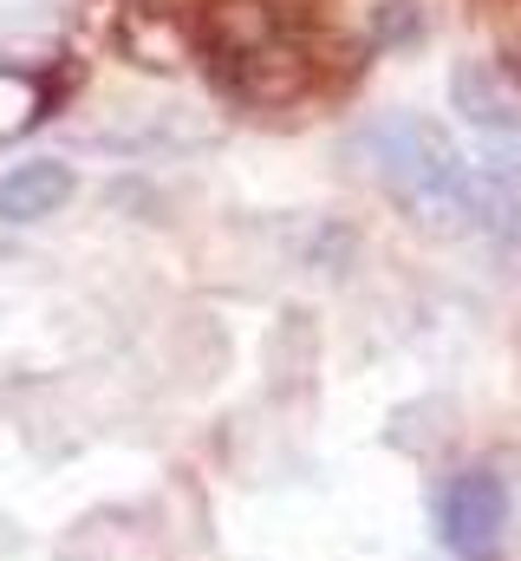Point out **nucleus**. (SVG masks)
<instances>
[{"label":"nucleus","instance_id":"1","mask_svg":"<svg viewBox=\"0 0 521 561\" xmlns=\"http://www.w3.org/2000/svg\"><path fill=\"white\" fill-rule=\"evenodd\" d=\"M202 46L222 92L248 105H287L320 72V26L300 0H216L202 13Z\"/></svg>","mask_w":521,"mask_h":561},{"label":"nucleus","instance_id":"2","mask_svg":"<svg viewBox=\"0 0 521 561\" xmlns=\"http://www.w3.org/2000/svg\"><path fill=\"white\" fill-rule=\"evenodd\" d=\"M359 157L366 170L385 183V196H397L417 222L430 229H489V196H483V176L476 163L450 144L443 125L417 118V112H385L359 131Z\"/></svg>","mask_w":521,"mask_h":561},{"label":"nucleus","instance_id":"3","mask_svg":"<svg viewBox=\"0 0 521 561\" xmlns=\"http://www.w3.org/2000/svg\"><path fill=\"white\" fill-rule=\"evenodd\" d=\"M450 105L470 125V138L483 150V196H489V229L521 236V105L502 85V72H489L483 59H463L450 72Z\"/></svg>","mask_w":521,"mask_h":561},{"label":"nucleus","instance_id":"4","mask_svg":"<svg viewBox=\"0 0 521 561\" xmlns=\"http://www.w3.org/2000/svg\"><path fill=\"white\" fill-rule=\"evenodd\" d=\"M437 536L456 561H502L509 542V483L496 470H463L437 496Z\"/></svg>","mask_w":521,"mask_h":561},{"label":"nucleus","instance_id":"5","mask_svg":"<svg viewBox=\"0 0 521 561\" xmlns=\"http://www.w3.org/2000/svg\"><path fill=\"white\" fill-rule=\"evenodd\" d=\"M72 196V170L66 163H20L13 176H0V216L7 222H39Z\"/></svg>","mask_w":521,"mask_h":561},{"label":"nucleus","instance_id":"6","mask_svg":"<svg viewBox=\"0 0 521 561\" xmlns=\"http://www.w3.org/2000/svg\"><path fill=\"white\" fill-rule=\"evenodd\" d=\"M26 118H39V92H33L26 79H7V72H0V138L20 131Z\"/></svg>","mask_w":521,"mask_h":561}]
</instances>
